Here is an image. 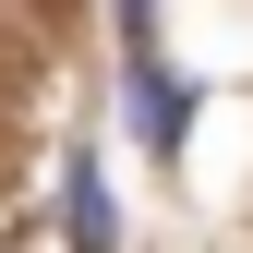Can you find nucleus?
<instances>
[{
    "label": "nucleus",
    "mask_w": 253,
    "mask_h": 253,
    "mask_svg": "<svg viewBox=\"0 0 253 253\" xmlns=\"http://www.w3.org/2000/svg\"><path fill=\"white\" fill-rule=\"evenodd\" d=\"M133 121L157 157H181V133H193V84H169V60H157V37H133Z\"/></svg>",
    "instance_id": "obj_1"
},
{
    "label": "nucleus",
    "mask_w": 253,
    "mask_h": 253,
    "mask_svg": "<svg viewBox=\"0 0 253 253\" xmlns=\"http://www.w3.org/2000/svg\"><path fill=\"white\" fill-rule=\"evenodd\" d=\"M60 241H73V253H109V241H121V205H109L97 157H73V169H60Z\"/></svg>",
    "instance_id": "obj_2"
}]
</instances>
